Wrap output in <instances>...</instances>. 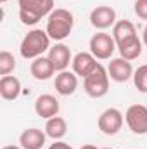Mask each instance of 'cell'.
<instances>
[{"mask_svg":"<svg viewBox=\"0 0 147 149\" xmlns=\"http://www.w3.org/2000/svg\"><path fill=\"white\" fill-rule=\"evenodd\" d=\"M74 24V17L73 14L66 9H54L47 19V35L50 37V40H55V42H61L64 38L69 37L71 30H73Z\"/></svg>","mask_w":147,"mask_h":149,"instance_id":"6da1fadb","label":"cell"},{"mask_svg":"<svg viewBox=\"0 0 147 149\" xmlns=\"http://www.w3.org/2000/svg\"><path fill=\"white\" fill-rule=\"evenodd\" d=\"M54 10V0H19V19L26 26H33Z\"/></svg>","mask_w":147,"mask_h":149,"instance_id":"7a4b0ae2","label":"cell"},{"mask_svg":"<svg viewBox=\"0 0 147 149\" xmlns=\"http://www.w3.org/2000/svg\"><path fill=\"white\" fill-rule=\"evenodd\" d=\"M47 50H50V37L43 30H31L19 45V52L24 59L42 57Z\"/></svg>","mask_w":147,"mask_h":149,"instance_id":"3957f363","label":"cell"},{"mask_svg":"<svg viewBox=\"0 0 147 149\" xmlns=\"http://www.w3.org/2000/svg\"><path fill=\"white\" fill-rule=\"evenodd\" d=\"M83 88L90 97H95V99L104 97L109 92V73L101 63L88 76L83 78Z\"/></svg>","mask_w":147,"mask_h":149,"instance_id":"277c9868","label":"cell"},{"mask_svg":"<svg viewBox=\"0 0 147 149\" xmlns=\"http://www.w3.org/2000/svg\"><path fill=\"white\" fill-rule=\"evenodd\" d=\"M116 42L109 33H95L90 38V52L94 54L95 59L99 61H106L111 59V56L116 50Z\"/></svg>","mask_w":147,"mask_h":149,"instance_id":"5b68a950","label":"cell"},{"mask_svg":"<svg viewBox=\"0 0 147 149\" xmlns=\"http://www.w3.org/2000/svg\"><path fill=\"white\" fill-rule=\"evenodd\" d=\"M125 121L128 128L137 135L147 134V108L144 104H133L125 113Z\"/></svg>","mask_w":147,"mask_h":149,"instance_id":"8992f818","label":"cell"},{"mask_svg":"<svg viewBox=\"0 0 147 149\" xmlns=\"http://www.w3.org/2000/svg\"><path fill=\"white\" fill-rule=\"evenodd\" d=\"M123 113L116 108H107L106 111H102V114L99 116V130L106 135H116L121 127H123Z\"/></svg>","mask_w":147,"mask_h":149,"instance_id":"52a82bcc","label":"cell"},{"mask_svg":"<svg viewBox=\"0 0 147 149\" xmlns=\"http://www.w3.org/2000/svg\"><path fill=\"white\" fill-rule=\"evenodd\" d=\"M90 23L97 30H107L116 24V10L109 5H97L90 12Z\"/></svg>","mask_w":147,"mask_h":149,"instance_id":"ba28073f","label":"cell"},{"mask_svg":"<svg viewBox=\"0 0 147 149\" xmlns=\"http://www.w3.org/2000/svg\"><path fill=\"white\" fill-rule=\"evenodd\" d=\"M47 57L52 61L55 71H66L68 66H69V63H73L71 50H69V47L66 43H55L54 47H50Z\"/></svg>","mask_w":147,"mask_h":149,"instance_id":"9c48e42d","label":"cell"},{"mask_svg":"<svg viewBox=\"0 0 147 149\" xmlns=\"http://www.w3.org/2000/svg\"><path fill=\"white\" fill-rule=\"evenodd\" d=\"M107 73L112 81L123 83L133 76V68H132L130 61H126L123 57H116V59H111L109 66H107Z\"/></svg>","mask_w":147,"mask_h":149,"instance_id":"30bf717a","label":"cell"},{"mask_svg":"<svg viewBox=\"0 0 147 149\" xmlns=\"http://www.w3.org/2000/svg\"><path fill=\"white\" fill-rule=\"evenodd\" d=\"M59 108H61L59 101L50 94H42L35 101V111L40 118H45V120H50V118L57 116Z\"/></svg>","mask_w":147,"mask_h":149,"instance_id":"8fae6325","label":"cell"},{"mask_svg":"<svg viewBox=\"0 0 147 149\" xmlns=\"http://www.w3.org/2000/svg\"><path fill=\"white\" fill-rule=\"evenodd\" d=\"M97 64H99V63H97V59L94 57L92 52H78L73 57V63H71L73 73L76 74V76H81V78L88 76V74L95 70Z\"/></svg>","mask_w":147,"mask_h":149,"instance_id":"7c38bea8","label":"cell"},{"mask_svg":"<svg viewBox=\"0 0 147 149\" xmlns=\"http://www.w3.org/2000/svg\"><path fill=\"white\" fill-rule=\"evenodd\" d=\"M54 87L57 90V94L61 95H71L76 92L78 88V76L71 71H59L55 74V80H54Z\"/></svg>","mask_w":147,"mask_h":149,"instance_id":"4fadbf2b","label":"cell"},{"mask_svg":"<svg viewBox=\"0 0 147 149\" xmlns=\"http://www.w3.org/2000/svg\"><path fill=\"white\" fill-rule=\"evenodd\" d=\"M30 73L35 80H40V81H45L49 78H52L54 73H55V68L52 64V61L49 57H37L33 59L31 66H30Z\"/></svg>","mask_w":147,"mask_h":149,"instance_id":"5bb4252c","label":"cell"},{"mask_svg":"<svg viewBox=\"0 0 147 149\" xmlns=\"http://www.w3.org/2000/svg\"><path fill=\"white\" fill-rule=\"evenodd\" d=\"M47 134L40 128H26L19 135V144L23 149H42L45 144Z\"/></svg>","mask_w":147,"mask_h":149,"instance_id":"9a60e30c","label":"cell"},{"mask_svg":"<svg viewBox=\"0 0 147 149\" xmlns=\"http://www.w3.org/2000/svg\"><path fill=\"white\" fill-rule=\"evenodd\" d=\"M142 49H144V42L137 37H132L121 43H118V50H119V57L126 59V61H133L137 57H140L142 54Z\"/></svg>","mask_w":147,"mask_h":149,"instance_id":"2e32d148","label":"cell"},{"mask_svg":"<svg viewBox=\"0 0 147 149\" xmlns=\"http://www.w3.org/2000/svg\"><path fill=\"white\" fill-rule=\"evenodd\" d=\"M21 94V81L17 76L7 74L0 78V95L5 101H14Z\"/></svg>","mask_w":147,"mask_h":149,"instance_id":"e0dca14e","label":"cell"},{"mask_svg":"<svg viewBox=\"0 0 147 149\" xmlns=\"http://www.w3.org/2000/svg\"><path fill=\"white\" fill-rule=\"evenodd\" d=\"M132 37H137V30H135V24L128 19H121V21H116V24L112 26V38L118 43L128 40Z\"/></svg>","mask_w":147,"mask_h":149,"instance_id":"ac0fdd59","label":"cell"},{"mask_svg":"<svg viewBox=\"0 0 147 149\" xmlns=\"http://www.w3.org/2000/svg\"><path fill=\"white\" fill-rule=\"evenodd\" d=\"M45 134H47V137H50L54 141H61L68 134V123H66V120L61 118V116H54V118L47 120V123H45Z\"/></svg>","mask_w":147,"mask_h":149,"instance_id":"d6986e66","label":"cell"},{"mask_svg":"<svg viewBox=\"0 0 147 149\" xmlns=\"http://www.w3.org/2000/svg\"><path fill=\"white\" fill-rule=\"evenodd\" d=\"M16 70V59L9 50H2L0 52V74L7 76Z\"/></svg>","mask_w":147,"mask_h":149,"instance_id":"ffe728a7","label":"cell"},{"mask_svg":"<svg viewBox=\"0 0 147 149\" xmlns=\"http://www.w3.org/2000/svg\"><path fill=\"white\" fill-rule=\"evenodd\" d=\"M133 83H135V88L139 92L147 94V64L139 66L133 71Z\"/></svg>","mask_w":147,"mask_h":149,"instance_id":"44dd1931","label":"cell"},{"mask_svg":"<svg viewBox=\"0 0 147 149\" xmlns=\"http://www.w3.org/2000/svg\"><path fill=\"white\" fill-rule=\"evenodd\" d=\"M133 10H135V14H137L140 19L147 21V0H135Z\"/></svg>","mask_w":147,"mask_h":149,"instance_id":"7402d4cb","label":"cell"},{"mask_svg":"<svg viewBox=\"0 0 147 149\" xmlns=\"http://www.w3.org/2000/svg\"><path fill=\"white\" fill-rule=\"evenodd\" d=\"M49 149H73L68 142H62V141H54V144H50Z\"/></svg>","mask_w":147,"mask_h":149,"instance_id":"603a6c76","label":"cell"},{"mask_svg":"<svg viewBox=\"0 0 147 149\" xmlns=\"http://www.w3.org/2000/svg\"><path fill=\"white\" fill-rule=\"evenodd\" d=\"M142 42H144V45L147 47V26L144 28V33H142Z\"/></svg>","mask_w":147,"mask_h":149,"instance_id":"cb8c5ba5","label":"cell"},{"mask_svg":"<svg viewBox=\"0 0 147 149\" xmlns=\"http://www.w3.org/2000/svg\"><path fill=\"white\" fill-rule=\"evenodd\" d=\"M80 149H99L97 146H94V144H85V146H81Z\"/></svg>","mask_w":147,"mask_h":149,"instance_id":"d4e9b609","label":"cell"},{"mask_svg":"<svg viewBox=\"0 0 147 149\" xmlns=\"http://www.w3.org/2000/svg\"><path fill=\"white\" fill-rule=\"evenodd\" d=\"M2 149H23V148H19V146H3Z\"/></svg>","mask_w":147,"mask_h":149,"instance_id":"484cf974","label":"cell"},{"mask_svg":"<svg viewBox=\"0 0 147 149\" xmlns=\"http://www.w3.org/2000/svg\"><path fill=\"white\" fill-rule=\"evenodd\" d=\"M0 2H2V3H5V2H9V0H0Z\"/></svg>","mask_w":147,"mask_h":149,"instance_id":"4316f807","label":"cell"},{"mask_svg":"<svg viewBox=\"0 0 147 149\" xmlns=\"http://www.w3.org/2000/svg\"><path fill=\"white\" fill-rule=\"evenodd\" d=\"M102 149H112V148H102Z\"/></svg>","mask_w":147,"mask_h":149,"instance_id":"83f0119b","label":"cell"}]
</instances>
